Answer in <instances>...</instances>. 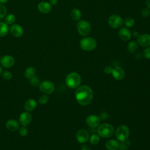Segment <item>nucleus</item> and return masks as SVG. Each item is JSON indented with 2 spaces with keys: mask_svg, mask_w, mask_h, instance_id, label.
Instances as JSON below:
<instances>
[{
  "mask_svg": "<svg viewBox=\"0 0 150 150\" xmlns=\"http://www.w3.org/2000/svg\"><path fill=\"white\" fill-rule=\"evenodd\" d=\"M143 54H144V56L146 59L150 60V46L146 47L144 49V52H143Z\"/></svg>",
  "mask_w": 150,
  "mask_h": 150,
  "instance_id": "obj_35",
  "label": "nucleus"
},
{
  "mask_svg": "<svg viewBox=\"0 0 150 150\" xmlns=\"http://www.w3.org/2000/svg\"><path fill=\"white\" fill-rule=\"evenodd\" d=\"M124 24L128 28H132L135 25V20L132 17H127L124 21Z\"/></svg>",
  "mask_w": 150,
  "mask_h": 150,
  "instance_id": "obj_26",
  "label": "nucleus"
},
{
  "mask_svg": "<svg viewBox=\"0 0 150 150\" xmlns=\"http://www.w3.org/2000/svg\"><path fill=\"white\" fill-rule=\"evenodd\" d=\"M105 147L107 150H117L119 147V142L115 139H109L105 142Z\"/></svg>",
  "mask_w": 150,
  "mask_h": 150,
  "instance_id": "obj_20",
  "label": "nucleus"
},
{
  "mask_svg": "<svg viewBox=\"0 0 150 150\" xmlns=\"http://www.w3.org/2000/svg\"><path fill=\"white\" fill-rule=\"evenodd\" d=\"M137 42L141 47H146L150 46V34L144 33L139 35L137 38Z\"/></svg>",
  "mask_w": 150,
  "mask_h": 150,
  "instance_id": "obj_11",
  "label": "nucleus"
},
{
  "mask_svg": "<svg viewBox=\"0 0 150 150\" xmlns=\"http://www.w3.org/2000/svg\"><path fill=\"white\" fill-rule=\"evenodd\" d=\"M141 16L145 18L149 17L150 16V9L147 7L142 9L141 10Z\"/></svg>",
  "mask_w": 150,
  "mask_h": 150,
  "instance_id": "obj_32",
  "label": "nucleus"
},
{
  "mask_svg": "<svg viewBox=\"0 0 150 150\" xmlns=\"http://www.w3.org/2000/svg\"><path fill=\"white\" fill-rule=\"evenodd\" d=\"M70 16L71 19L73 21L77 22V21H79L80 20H81L82 13L79 9L73 8L70 12Z\"/></svg>",
  "mask_w": 150,
  "mask_h": 150,
  "instance_id": "obj_21",
  "label": "nucleus"
},
{
  "mask_svg": "<svg viewBox=\"0 0 150 150\" xmlns=\"http://www.w3.org/2000/svg\"><path fill=\"white\" fill-rule=\"evenodd\" d=\"M37 107V102L33 98L27 100L24 104V108L26 111L30 112L33 111Z\"/></svg>",
  "mask_w": 150,
  "mask_h": 150,
  "instance_id": "obj_18",
  "label": "nucleus"
},
{
  "mask_svg": "<svg viewBox=\"0 0 150 150\" xmlns=\"http://www.w3.org/2000/svg\"><path fill=\"white\" fill-rule=\"evenodd\" d=\"M77 101L81 105H89L93 98V91L87 85H82L78 87L74 93Z\"/></svg>",
  "mask_w": 150,
  "mask_h": 150,
  "instance_id": "obj_1",
  "label": "nucleus"
},
{
  "mask_svg": "<svg viewBox=\"0 0 150 150\" xmlns=\"http://www.w3.org/2000/svg\"><path fill=\"white\" fill-rule=\"evenodd\" d=\"M81 150H91V147L87 144H84L81 146Z\"/></svg>",
  "mask_w": 150,
  "mask_h": 150,
  "instance_id": "obj_37",
  "label": "nucleus"
},
{
  "mask_svg": "<svg viewBox=\"0 0 150 150\" xmlns=\"http://www.w3.org/2000/svg\"><path fill=\"white\" fill-rule=\"evenodd\" d=\"M108 23L113 29H119L124 25V20L121 16L117 14H113L108 18Z\"/></svg>",
  "mask_w": 150,
  "mask_h": 150,
  "instance_id": "obj_7",
  "label": "nucleus"
},
{
  "mask_svg": "<svg viewBox=\"0 0 150 150\" xmlns=\"http://www.w3.org/2000/svg\"><path fill=\"white\" fill-rule=\"evenodd\" d=\"M59 0H49V3L52 5H56L58 3Z\"/></svg>",
  "mask_w": 150,
  "mask_h": 150,
  "instance_id": "obj_38",
  "label": "nucleus"
},
{
  "mask_svg": "<svg viewBox=\"0 0 150 150\" xmlns=\"http://www.w3.org/2000/svg\"><path fill=\"white\" fill-rule=\"evenodd\" d=\"M7 10L6 6L2 4H0V18H4L6 15Z\"/></svg>",
  "mask_w": 150,
  "mask_h": 150,
  "instance_id": "obj_31",
  "label": "nucleus"
},
{
  "mask_svg": "<svg viewBox=\"0 0 150 150\" xmlns=\"http://www.w3.org/2000/svg\"><path fill=\"white\" fill-rule=\"evenodd\" d=\"M118 37L123 41H128L131 38V32L127 27H121L120 28L118 32Z\"/></svg>",
  "mask_w": 150,
  "mask_h": 150,
  "instance_id": "obj_14",
  "label": "nucleus"
},
{
  "mask_svg": "<svg viewBox=\"0 0 150 150\" xmlns=\"http://www.w3.org/2000/svg\"><path fill=\"white\" fill-rule=\"evenodd\" d=\"M1 58H2V57H1V56H0V62H1Z\"/></svg>",
  "mask_w": 150,
  "mask_h": 150,
  "instance_id": "obj_43",
  "label": "nucleus"
},
{
  "mask_svg": "<svg viewBox=\"0 0 150 150\" xmlns=\"http://www.w3.org/2000/svg\"><path fill=\"white\" fill-rule=\"evenodd\" d=\"M138 44L136 41L132 40L129 42L127 46V51L130 53H134L138 49Z\"/></svg>",
  "mask_w": 150,
  "mask_h": 150,
  "instance_id": "obj_24",
  "label": "nucleus"
},
{
  "mask_svg": "<svg viewBox=\"0 0 150 150\" xmlns=\"http://www.w3.org/2000/svg\"><path fill=\"white\" fill-rule=\"evenodd\" d=\"M111 74L113 78L117 80H122L125 76L124 69L120 66H115L112 68Z\"/></svg>",
  "mask_w": 150,
  "mask_h": 150,
  "instance_id": "obj_12",
  "label": "nucleus"
},
{
  "mask_svg": "<svg viewBox=\"0 0 150 150\" xmlns=\"http://www.w3.org/2000/svg\"><path fill=\"white\" fill-rule=\"evenodd\" d=\"M49 100V97L47 95H42L40 97V98H39L38 102L40 104H46Z\"/></svg>",
  "mask_w": 150,
  "mask_h": 150,
  "instance_id": "obj_30",
  "label": "nucleus"
},
{
  "mask_svg": "<svg viewBox=\"0 0 150 150\" xmlns=\"http://www.w3.org/2000/svg\"><path fill=\"white\" fill-rule=\"evenodd\" d=\"M19 134L22 137H25L28 134V129L26 126H22L19 129Z\"/></svg>",
  "mask_w": 150,
  "mask_h": 150,
  "instance_id": "obj_34",
  "label": "nucleus"
},
{
  "mask_svg": "<svg viewBox=\"0 0 150 150\" xmlns=\"http://www.w3.org/2000/svg\"><path fill=\"white\" fill-rule=\"evenodd\" d=\"M2 73V67H1V66H0V75L1 74V73Z\"/></svg>",
  "mask_w": 150,
  "mask_h": 150,
  "instance_id": "obj_42",
  "label": "nucleus"
},
{
  "mask_svg": "<svg viewBox=\"0 0 150 150\" xmlns=\"http://www.w3.org/2000/svg\"><path fill=\"white\" fill-rule=\"evenodd\" d=\"M8 0H0V4H6L8 2Z\"/></svg>",
  "mask_w": 150,
  "mask_h": 150,
  "instance_id": "obj_41",
  "label": "nucleus"
},
{
  "mask_svg": "<svg viewBox=\"0 0 150 150\" xmlns=\"http://www.w3.org/2000/svg\"><path fill=\"white\" fill-rule=\"evenodd\" d=\"M97 46V42L96 40L92 37L85 36L80 41V47L84 51H92L96 48Z\"/></svg>",
  "mask_w": 150,
  "mask_h": 150,
  "instance_id": "obj_3",
  "label": "nucleus"
},
{
  "mask_svg": "<svg viewBox=\"0 0 150 150\" xmlns=\"http://www.w3.org/2000/svg\"><path fill=\"white\" fill-rule=\"evenodd\" d=\"M40 79L37 76H34L33 77H32L30 79V84L34 87L39 86L40 83Z\"/></svg>",
  "mask_w": 150,
  "mask_h": 150,
  "instance_id": "obj_29",
  "label": "nucleus"
},
{
  "mask_svg": "<svg viewBox=\"0 0 150 150\" xmlns=\"http://www.w3.org/2000/svg\"><path fill=\"white\" fill-rule=\"evenodd\" d=\"M40 91L45 94H50L54 90V85L50 80H44L39 84Z\"/></svg>",
  "mask_w": 150,
  "mask_h": 150,
  "instance_id": "obj_8",
  "label": "nucleus"
},
{
  "mask_svg": "<svg viewBox=\"0 0 150 150\" xmlns=\"http://www.w3.org/2000/svg\"><path fill=\"white\" fill-rule=\"evenodd\" d=\"M15 21H16V16L12 13H10L7 16H6L5 18V23H7L8 25H13L15 23Z\"/></svg>",
  "mask_w": 150,
  "mask_h": 150,
  "instance_id": "obj_27",
  "label": "nucleus"
},
{
  "mask_svg": "<svg viewBox=\"0 0 150 150\" xmlns=\"http://www.w3.org/2000/svg\"><path fill=\"white\" fill-rule=\"evenodd\" d=\"M9 31V28L7 23L0 22V38L5 36Z\"/></svg>",
  "mask_w": 150,
  "mask_h": 150,
  "instance_id": "obj_23",
  "label": "nucleus"
},
{
  "mask_svg": "<svg viewBox=\"0 0 150 150\" xmlns=\"http://www.w3.org/2000/svg\"><path fill=\"white\" fill-rule=\"evenodd\" d=\"M101 122V119L100 117L94 115V114H91L87 117L86 119V122L87 125L92 128H96L98 127Z\"/></svg>",
  "mask_w": 150,
  "mask_h": 150,
  "instance_id": "obj_9",
  "label": "nucleus"
},
{
  "mask_svg": "<svg viewBox=\"0 0 150 150\" xmlns=\"http://www.w3.org/2000/svg\"><path fill=\"white\" fill-rule=\"evenodd\" d=\"M0 63L3 67L9 68L13 66L15 64V59L11 55H5L2 57Z\"/></svg>",
  "mask_w": 150,
  "mask_h": 150,
  "instance_id": "obj_17",
  "label": "nucleus"
},
{
  "mask_svg": "<svg viewBox=\"0 0 150 150\" xmlns=\"http://www.w3.org/2000/svg\"><path fill=\"white\" fill-rule=\"evenodd\" d=\"M145 4H146V7L150 9V0H146Z\"/></svg>",
  "mask_w": 150,
  "mask_h": 150,
  "instance_id": "obj_40",
  "label": "nucleus"
},
{
  "mask_svg": "<svg viewBox=\"0 0 150 150\" xmlns=\"http://www.w3.org/2000/svg\"><path fill=\"white\" fill-rule=\"evenodd\" d=\"M2 76L3 79H5V80H10L12 77V74L10 71L6 70L2 73Z\"/></svg>",
  "mask_w": 150,
  "mask_h": 150,
  "instance_id": "obj_33",
  "label": "nucleus"
},
{
  "mask_svg": "<svg viewBox=\"0 0 150 150\" xmlns=\"http://www.w3.org/2000/svg\"><path fill=\"white\" fill-rule=\"evenodd\" d=\"M9 30L12 36L16 38H19L23 34V29L22 27L18 25L13 23L9 28Z\"/></svg>",
  "mask_w": 150,
  "mask_h": 150,
  "instance_id": "obj_15",
  "label": "nucleus"
},
{
  "mask_svg": "<svg viewBox=\"0 0 150 150\" xmlns=\"http://www.w3.org/2000/svg\"><path fill=\"white\" fill-rule=\"evenodd\" d=\"M36 73V69L35 67L33 66H30L26 68L24 72V76L25 77L28 79H30L31 78L35 76Z\"/></svg>",
  "mask_w": 150,
  "mask_h": 150,
  "instance_id": "obj_22",
  "label": "nucleus"
},
{
  "mask_svg": "<svg viewBox=\"0 0 150 150\" xmlns=\"http://www.w3.org/2000/svg\"><path fill=\"white\" fill-rule=\"evenodd\" d=\"M6 128L11 131H15L19 128V122L13 119H11L6 122Z\"/></svg>",
  "mask_w": 150,
  "mask_h": 150,
  "instance_id": "obj_19",
  "label": "nucleus"
},
{
  "mask_svg": "<svg viewBox=\"0 0 150 150\" xmlns=\"http://www.w3.org/2000/svg\"><path fill=\"white\" fill-rule=\"evenodd\" d=\"M114 127L108 123H104L100 125L97 128L98 135L102 138L111 137L114 134Z\"/></svg>",
  "mask_w": 150,
  "mask_h": 150,
  "instance_id": "obj_4",
  "label": "nucleus"
},
{
  "mask_svg": "<svg viewBox=\"0 0 150 150\" xmlns=\"http://www.w3.org/2000/svg\"><path fill=\"white\" fill-rule=\"evenodd\" d=\"M32 116L28 111L23 112L19 117V122L22 126L28 125L32 121Z\"/></svg>",
  "mask_w": 150,
  "mask_h": 150,
  "instance_id": "obj_13",
  "label": "nucleus"
},
{
  "mask_svg": "<svg viewBox=\"0 0 150 150\" xmlns=\"http://www.w3.org/2000/svg\"><path fill=\"white\" fill-rule=\"evenodd\" d=\"M132 36L134 37V38H137L139 36V32H138V31H134L133 32V33H132Z\"/></svg>",
  "mask_w": 150,
  "mask_h": 150,
  "instance_id": "obj_39",
  "label": "nucleus"
},
{
  "mask_svg": "<svg viewBox=\"0 0 150 150\" xmlns=\"http://www.w3.org/2000/svg\"><path fill=\"white\" fill-rule=\"evenodd\" d=\"M112 68L111 66H107L104 68V72L105 74H111L112 73Z\"/></svg>",
  "mask_w": 150,
  "mask_h": 150,
  "instance_id": "obj_36",
  "label": "nucleus"
},
{
  "mask_svg": "<svg viewBox=\"0 0 150 150\" xmlns=\"http://www.w3.org/2000/svg\"><path fill=\"white\" fill-rule=\"evenodd\" d=\"M89 142L91 145H95L98 144L100 140V137L96 134H92L90 137H89Z\"/></svg>",
  "mask_w": 150,
  "mask_h": 150,
  "instance_id": "obj_25",
  "label": "nucleus"
},
{
  "mask_svg": "<svg viewBox=\"0 0 150 150\" xmlns=\"http://www.w3.org/2000/svg\"><path fill=\"white\" fill-rule=\"evenodd\" d=\"M77 30L80 35L82 36H87L91 32V26L86 20H80L77 25Z\"/></svg>",
  "mask_w": 150,
  "mask_h": 150,
  "instance_id": "obj_5",
  "label": "nucleus"
},
{
  "mask_svg": "<svg viewBox=\"0 0 150 150\" xmlns=\"http://www.w3.org/2000/svg\"><path fill=\"white\" fill-rule=\"evenodd\" d=\"M89 137V133L85 129H80L76 134V140L80 144H84L87 142Z\"/></svg>",
  "mask_w": 150,
  "mask_h": 150,
  "instance_id": "obj_10",
  "label": "nucleus"
},
{
  "mask_svg": "<svg viewBox=\"0 0 150 150\" xmlns=\"http://www.w3.org/2000/svg\"><path fill=\"white\" fill-rule=\"evenodd\" d=\"M115 135L118 141L120 142L126 141L129 136V129L127 125H121L116 129Z\"/></svg>",
  "mask_w": 150,
  "mask_h": 150,
  "instance_id": "obj_6",
  "label": "nucleus"
},
{
  "mask_svg": "<svg viewBox=\"0 0 150 150\" xmlns=\"http://www.w3.org/2000/svg\"><path fill=\"white\" fill-rule=\"evenodd\" d=\"M129 145H130V142H129V141H128V139L126 141H124L120 142V143H119L118 149L119 150H127Z\"/></svg>",
  "mask_w": 150,
  "mask_h": 150,
  "instance_id": "obj_28",
  "label": "nucleus"
},
{
  "mask_svg": "<svg viewBox=\"0 0 150 150\" xmlns=\"http://www.w3.org/2000/svg\"><path fill=\"white\" fill-rule=\"evenodd\" d=\"M38 9L40 12L47 14L52 11V5L48 2L42 1L38 5Z\"/></svg>",
  "mask_w": 150,
  "mask_h": 150,
  "instance_id": "obj_16",
  "label": "nucleus"
},
{
  "mask_svg": "<svg viewBox=\"0 0 150 150\" xmlns=\"http://www.w3.org/2000/svg\"><path fill=\"white\" fill-rule=\"evenodd\" d=\"M81 82L80 75L76 72H71L68 74L65 79V83L67 86L70 88H77L80 86Z\"/></svg>",
  "mask_w": 150,
  "mask_h": 150,
  "instance_id": "obj_2",
  "label": "nucleus"
}]
</instances>
